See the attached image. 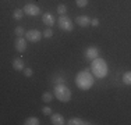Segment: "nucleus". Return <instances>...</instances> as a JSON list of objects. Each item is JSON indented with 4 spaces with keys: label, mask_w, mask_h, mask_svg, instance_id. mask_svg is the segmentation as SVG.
Listing matches in <instances>:
<instances>
[{
    "label": "nucleus",
    "mask_w": 131,
    "mask_h": 125,
    "mask_svg": "<svg viewBox=\"0 0 131 125\" xmlns=\"http://www.w3.org/2000/svg\"><path fill=\"white\" fill-rule=\"evenodd\" d=\"M93 82H95V78H93V74H91L88 70H82L77 74L75 77V85L80 88L81 90H88L93 86Z\"/></svg>",
    "instance_id": "nucleus-1"
},
{
    "label": "nucleus",
    "mask_w": 131,
    "mask_h": 125,
    "mask_svg": "<svg viewBox=\"0 0 131 125\" xmlns=\"http://www.w3.org/2000/svg\"><path fill=\"white\" fill-rule=\"evenodd\" d=\"M91 70H92V74L93 77L96 78H105L109 72V68H107V62H106L103 58L98 57L92 61L91 64Z\"/></svg>",
    "instance_id": "nucleus-2"
},
{
    "label": "nucleus",
    "mask_w": 131,
    "mask_h": 125,
    "mask_svg": "<svg viewBox=\"0 0 131 125\" xmlns=\"http://www.w3.org/2000/svg\"><path fill=\"white\" fill-rule=\"evenodd\" d=\"M54 97L61 103H67L71 100V90L66 83H56L54 86Z\"/></svg>",
    "instance_id": "nucleus-3"
},
{
    "label": "nucleus",
    "mask_w": 131,
    "mask_h": 125,
    "mask_svg": "<svg viewBox=\"0 0 131 125\" xmlns=\"http://www.w3.org/2000/svg\"><path fill=\"white\" fill-rule=\"evenodd\" d=\"M57 25L61 31H64V32H71V31L74 29L73 21H71V18L67 17V15H60V18L57 20Z\"/></svg>",
    "instance_id": "nucleus-4"
},
{
    "label": "nucleus",
    "mask_w": 131,
    "mask_h": 125,
    "mask_svg": "<svg viewBox=\"0 0 131 125\" xmlns=\"http://www.w3.org/2000/svg\"><path fill=\"white\" fill-rule=\"evenodd\" d=\"M43 38V33L38 29H29L28 32H25V39L31 43H36L39 42L40 39Z\"/></svg>",
    "instance_id": "nucleus-5"
},
{
    "label": "nucleus",
    "mask_w": 131,
    "mask_h": 125,
    "mask_svg": "<svg viewBox=\"0 0 131 125\" xmlns=\"http://www.w3.org/2000/svg\"><path fill=\"white\" fill-rule=\"evenodd\" d=\"M23 10H24V12H25V15H29V17H36V15L40 14L39 6L34 4V3H28V4H25Z\"/></svg>",
    "instance_id": "nucleus-6"
},
{
    "label": "nucleus",
    "mask_w": 131,
    "mask_h": 125,
    "mask_svg": "<svg viewBox=\"0 0 131 125\" xmlns=\"http://www.w3.org/2000/svg\"><path fill=\"white\" fill-rule=\"evenodd\" d=\"M99 54H101V50H99V47H96V46H89L85 50V58L89 61H93L95 58H98Z\"/></svg>",
    "instance_id": "nucleus-7"
},
{
    "label": "nucleus",
    "mask_w": 131,
    "mask_h": 125,
    "mask_svg": "<svg viewBox=\"0 0 131 125\" xmlns=\"http://www.w3.org/2000/svg\"><path fill=\"white\" fill-rule=\"evenodd\" d=\"M27 42L28 40L25 38L23 36H17V39H15L14 45H15V50H17L18 53H24L27 50Z\"/></svg>",
    "instance_id": "nucleus-8"
},
{
    "label": "nucleus",
    "mask_w": 131,
    "mask_h": 125,
    "mask_svg": "<svg viewBox=\"0 0 131 125\" xmlns=\"http://www.w3.org/2000/svg\"><path fill=\"white\" fill-rule=\"evenodd\" d=\"M91 18L88 17V15H78V17L75 18V22L77 25H80L81 28H86V27H89L91 25Z\"/></svg>",
    "instance_id": "nucleus-9"
},
{
    "label": "nucleus",
    "mask_w": 131,
    "mask_h": 125,
    "mask_svg": "<svg viewBox=\"0 0 131 125\" xmlns=\"http://www.w3.org/2000/svg\"><path fill=\"white\" fill-rule=\"evenodd\" d=\"M42 21H43V24L49 28L56 24V18L53 17V14H50V12H45V14L42 15Z\"/></svg>",
    "instance_id": "nucleus-10"
},
{
    "label": "nucleus",
    "mask_w": 131,
    "mask_h": 125,
    "mask_svg": "<svg viewBox=\"0 0 131 125\" xmlns=\"http://www.w3.org/2000/svg\"><path fill=\"white\" fill-rule=\"evenodd\" d=\"M13 68L15 71H24L25 70V64H24V60L21 57H17V58H14L13 60Z\"/></svg>",
    "instance_id": "nucleus-11"
},
{
    "label": "nucleus",
    "mask_w": 131,
    "mask_h": 125,
    "mask_svg": "<svg viewBox=\"0 0 131 125\" xmlns=\"http://www.w3.org/2000/svg\"><path fill=\"white\" fill-rule=\"evenodd\" d=\"M50 120H52V124L53 125H63L66 121H64V117L59 112H54V114L50 115Z\"/></svg>",
    "instance_id": "nucleus-12"
},
{
    "label": "nucleus",
    "mask_w": 131,
    "mask_h": 125,
    "mask_svg": "<svg viewBox=\"0 0 131 125\" xmlns=\"http://www.w3.org/2000/svg\"><path fill=\"white\" fill-rule=\"evenodd\" d=\"M67 124L68 125H88V124H91V122H86V121L81 120V118L74 117V118H71V120H68Z\"/></svg>",
    "instance_id": "nucleus-13"
},
{
    "label": "nucleus",
    "mask_w": 131,
    "mask_h": 125,
    "mask_svg": "<svg viewBox=\"0 0 131 125\" xmlns=\"http://www.w3.org/2000/svg\"><path fill=\"white\" fill-rule=\"evenodd\" d=\"M121 79H123V83H124V85L131 86V71H127V72H124L123 77H121Z\"/></svg>",
    "instance_id": "nucleus-14"
},
{
    "label": "nucleus",
    "mask_w": 131,
    "mask_h": 125,
    "mask_svg": "<svg viewBox=\"0 0 131 125\" xmlns=\"http://www.w3.org/2000/svg\"><path fill=\"white\" fill-rule=\"evenodd\" d=\"M25 125H39V118L38 117H28L25 121H24Z\"/></svg>",
    "instance_id": "nucleus-15"
},
{
    "label": "nucleus",
    "mask_w": 131,
    "mask_h": 125,
    "mask_svg": "<svg viewBox=\"0 0 131 125\" xmlns=\"http://www.w3.org/2000/svg\"><path fill=\"white\" fill-rule=\"evenodd\" d=\"M24 10L23 8H17V10H14V12H13V18L14 20H21V18L24 17Z\"/></svg>",
    "instance_id": "nucleus-16"
},
{
    "label": "nucleus",
    "mask_w": 131,
    "mask_h": 125,
    "mask_svg": "<svg viewBox=\"0 0 131 125\" xmlns=\"http://www.w3.org/2000/svg\"><path fill=\"white\" fill-rule=\"evenodd\" d=\"M53 100V93L52 92H45L42 95V102H45V103H50Z\"/></svg>",
    "instance_id": "nucleus-17"
},
{
    "label": "nucleus",
    "mask_w": 131,
    "mask_h": 125,
    "mask_svg": "<svg viewBox=\"0 0 131 125\" xmlns=\"http://www.w3.org/2000/svg\"><path fill=\"white\" fill-rule=\"evenodd\" d=\"M57 12L60 15H66V12H67V6L66 4H59L57 6Z\"/></svg>",
    "instance_id": "nucleus-18"
},
{
    "label": "nucleus",
    "mask_w": 131,
    "mask_h": 125,
    "mask_svg": "<svg viewBox=\"0 0 131 125\" xmlns=\"http://www.w3.org/2000/svg\"><path fill=\"white\" fill-rule=\"evenodd\" d=\"M88 3H89V0H75V4H77V7H80V8H84V7H86V6H88Z\"/></svg>",
    "instance_id": "nucleus-19"
},
{
    "label": "nucleus",
    "mask_w": 131,
    "mask_h": 125,
    "mask_svg": "<svg viewBox=\"0 0 131 125\" xmlns=\"http://www.w3.org/2000/svg\"><path fill=\"white\" fill-rule=\"evenodd\" d=\"M42 33H43V38H46V39H50V38L53 36V31H52V29H50V28H49V27L46 28V29L43 31Z\"/></svg>",
    "instance_id": "nucleus-20"
},
{
    "label": "nucleus",
    "mask_w": 131,
    "mask_h": 125,
    "mask_svg": "<svg viewBox=\"0 0 131 125\" xmlns=\"http://www.w3.org/2000/svg\"><path fill=\"white\" fill-rule=\"evenodd\" d=\"M23 72H24V75H25L27 78H31L34 75V70H32V68H29V67H25V70H24Z\"/></svg>",
    "instance_id": "nucleus-21"
},
{
    "label": "nucleus",
    "mask_w": 131,
    "mask_h": 125,
    "mask_svg": "<svg viewBox=\"0 0 131 125\" xmlns=\"http://www.w3.org/2000/svg\"><path fill=\"white\" fill-rule=\"evenodd\" d=\"M14 32H15V35H17V36H24V35H25V31H24L23 27H17Z\"/></svg>",
    "instance_id": "nucleus-22"
},
{
    "label": "nucleus",
    "mask_w": 131,
    "mask_h": 125,
    "mask_svg": "<svg viewBox=\"0 0 131 125\" xmlns=\"http://www.w3.org/2000/svg\"><path fill=\"white\" fill-rule=\"evenodd\" d=\"M42 112L45 115H52V108L49 107V106H45V107L42 108Z\"/></svg>",
    "instance_id": "nucleus-23"
},
{
    "label": "nucleus",
    "mask_w": 131,
    "mask_h": 125,
    "mask_svg": "<svg viewBox=\"0 0 131 125\" xmlns=\"http://www.w3.org/2000/svg\"><path fill=\"white\" fill-rule=\"evenodd\" d=\"M91 25H92V27H98V25H99V20H98V18H93V20L91 21Z\"/></svg>",
    "instance_id": "nucleus-24"
}]
</instances>
